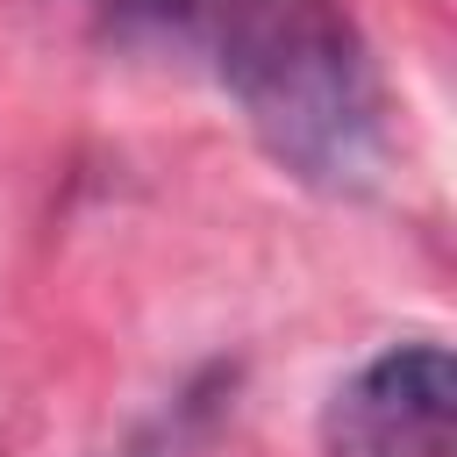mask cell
<instances>
[{
  "instance_id": "1",
  "label": "cell",
  "mask_w": 457,
  "mask_h": 457,
  "mask_svg": "<svg viewBox=\"0 0 457 457\" xmlns=\"http://www.w3.org/2000/svg\"><path fill=\"white\" fill-rule=\"evenodd\" d=\"M214 64L250 136L314 193H364L386 164V93L350 0H207Z\"/></svg>"
},
{
  "instance_id": "2",
  "label": "cell",
  "mask_w": 457,
  "mask_h": 457,
  "mask_svg": "<svg viewBox=\"0 0 457 457\" xmlns=\"http://www.w3.org/2000/svg\"><path fill=\"white\" fill-rule=\"evenodd\" d=\"M328 457H450L457 450V364L436 336L386 343L321 407Z\"/></svg>"
},
{
  "instance_id": "3",
  "label": "cell",
  "mask_w": 457,
  "mask_h": 457,
  "mask_svg": "<svg viewBox=\"0 0 457 457\" xmlns=\"http://www.w3.org/2000/svg\"><path fill=\"white\" fill-rule=\"evenodd\" d=\"M107 7H121V14H186L193 0H107Z\"/></svg>"
},
{
  "instance_id": "4",
  "label": "cell",
  "mask_w": 457,
  "mask_h": 457,
  "mask_svg": "<svg viewBox=\"0 0 457 457\" xmlns=\"http://www.w3.org/2000/svg\"><path fill=\"white\" fill-rule=\"evenodd\" d=\"M121 457H164V450H150V443H143V450H121Z\"/></svg>"
}]
</instances>
